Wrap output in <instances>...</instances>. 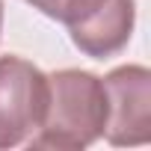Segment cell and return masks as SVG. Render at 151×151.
Segmentation results:
<instances>
[{"mask_svg":"<svg viewBox=\"0 0 151 151\" xmlns=\"http://www.w3.org/2000/svg\"><path fill=\"white\" fill-rule=\"evenodd\" d=\"M107 122V95L98 74L80 68H59L47 74V101L30 148L80 151L101 139Z\"/></svg>","mask_w":151,"mask_h":151,"instance_id":"obj_1","label":"cell"},{"mask_svg":"<svg viewBox=\"0 0 151 151\" xmlns=\"http://www.w3.org/2000/svg\"><path fill=\"white\" fill-rule=\"evenodd\" d=\"M47 101V74L24 56H0V148L27 145Z\"/></svg>","mask_w":151,"mask_h":151,"instance_id":"obj_2","label":"cell"},{"mask_svg":"<svg viewBox=\"0 0 151 151\" xmlns=\"http://www.w3.org/2000/svg\"><path fill=\"white\" fill-rule=\"evenodd\" d=\"M107 95L104 139L116 148H136L151 139V71L145 65H119L101 77Z\"/></svg>","mask_w":151,"mask_h":151,"instance_id":"obj_3","label":"cell"},{"mask_svg":"<svg viewBox=\"0 0 151 151\" xmlns=\"http://www.w3.org/2000/svg\"><path fill=\"white\" fill-rule=\"evenodd\" d=\"M136 24V0H98V3L74 24L68 36L80 53L92 59H110L127 47Z\"/></svg>","mask_w":151,"mask_h":151,"instance_id":"obj_4","label":"cell"},{"mask_svg":"<svg viewBox=\"0 0 151 151\" xmlns=\"http://www.w3.org/2000/svg\"><path fill=\"white\" fill-rule=\"evenodd\" d=\"M24 3H30L33 9H39L45 18L50 21H59V24H74L77 18H83L98 0H24Z\"/></svg>","mask_w":151,"mask_h":151,"instance_id":"obj_5","label":"cell"},{"mask_svg":"<svg viewBox=\"0 0 151 151\" xmlns=\"http://www.w3.org/2000/svg\"><path fill=\"white\" fill-rule=\"evenodd\" d=\"M0 33H3V0H0Z\"/></svg>","mask_w":151,"mask_h":151,"instance_id":"obj_6","label":"cell"}]
</instances>
